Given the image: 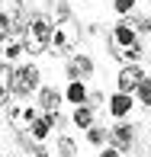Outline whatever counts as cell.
Wrapping results in <instances>:
<instances>
[{
    "label": "cell",
    "mask_w": 151,
    "mask_h": 157,
    "mask_svg": "<svg viewBox=\"0 0 151 157\" xmlns=\"http://www.w3.org/2000/svg\"><path fill=\"white\" fill-rule=\"evenodd\" d=\"M109 55L116 58L119 64H138V58L145 55V45H141L138 32H135L132 19L122 16L116 26H113V35H109Z\"/></svg>",
    "instance_id": "cell-1"
},
{
    "label": "cell",
    "mask_w": 151,
    "mask_h": 157,
    "mask_svg": "<svg viewBox=\"0 0 151 157\" xmlns=\"http://www.w3.org/2000/svg\"><path fill=\"white\" fill-rule=\"evenodd\" d=\"M77 42H81V26H77L74 16L52 19V45H48V55L71 58V55L77 52Z\"/></svg>",
    "instance_id": "cell-2"
},
{
    "label": "cell",
    "mask_w": 151,
    "mask_h": 157,
    "mask_svg": "<svg viewBox=\"0 0 151 157\" xmlns=\"http://www.w3.org/2000/svg\"><path fill=\"white\" fill-rule=\"evenodd\" d=\"M23 39H26V52L29 55H48L52 45V19L45 13H32L23 26Z\"/></svg>",
    "instance_id": "cell-3"
},
{
    "label": "cell",
    "mask_w": 151,
    "mask_h": 157,
    "mask_svg": "<svg viewBox=\"0 0 151 157\" xmlns=\"http://www.w3.org/2000/svg\"><path fill=\"white\" fill-rule=\"evenodd\" d=\"M39 67L35 64H23V67H13V96L29 99L32 93H39Z\"/></svg>",
    "instance_id": "cell-4"
},
{
    "label": "cell",
    "mask_w": 151,
    "mask_h": 157,
    "mask_svg": "<svg viewBox=\"0 0 151 157\" xmlns=\"http://www.w3.org/2000/svg\"><path fill=\"white\" fill-rule=\"evenodd\" d=\"M6 119H10V125L16 128V132H26V128L39 119V109H35L29 99H19V96H16V103L6 106Z\"/></svg>",
    "instance_id": "cell-5"
},
{
    "label": "cell",
    "mask_w": 151,
    "mask_h": 157,
    "mask_svg": "<svg viewBox=\"0 0 151 157\" xmlns=\"http://www.w3.org/2000/svg\"><path fill=\"white\" fill-rule=\"evenodd\" d=\"M0 23H3L10 32H23V26H26L23 0H0Z\"/></svg>",
    "instance_id": "cell-6"
},
{
    "label": "cell",
    "mask_w": 151,
    "mask_h": 157,
    "mask_svg": "<svg viewBox=\"0 0 151 157\" xmlns=\"http://www.w3.org/2000/svg\"><path fill=\"white\" fill-rule=\"evenodd\" d=\"M64 74H68V80H84V83H87L90 77H93V58H90V55L74 52L68 58V64H64Z\"/></svg>",
    "instance_id": "cell-7"
},
{
    "label": "cell",
    "mask_w": 151,
    "mask_h": 157,
    "mask_svg": "<svg viewBox=\"0 0 151 157\" xmlns=\"http://www.w3.org/2000/svg\"><path fill=\"white\" fill-rule=\"evenodd\" d=\"M109 144L116 147V151L125 157L129 151H132V144H135V132H132V125L129 122H116L109 128Z\"/></svg>",
    "instance_id": "cell-8"
},
{
    "label": "cell",
    "mask_w": 151,
    "mask_h": 157,
    "mask_svg": "<svg viewBox=\"0 0 151 157\" xmlns=\"http://www.w3.org/2000/svg\"><path fill=\"white\" fill-rule=\"evenodd\" d=\"M141 77H145V71H141V64H122L119 77H116V87L119 93H135L141 83Z\"/></svg>",
    "instance_id": "cell-9"
},
{
    "label": "cell",
    "mask_w": 151,
    "mask_h": 157,
    "mask_svg": "<svg viewBox=\"0 0 151 157\" xmlns=\"http://www.w3.org/2000/svg\"><path fill=\"white\" fill-rule=\"evenodd\" d=\"M61 103H64V96L58 93V90H52V87H39V109L45 112V116H61Z\"/></svg>",
    "instance_id": "cell-10"
},
{
    "label": "cell",
    "mask_w": 151,
    "mask_h": 157,
    "mask_svg": "<svg viewBox=\"0 0 151 157\" xmlns=\"http://www.w3.org/2000/svg\"><path fill=\"white\" fill-rule=\"evenodd\" d=\"M52 125H61V116H45V112H42V116L35 119V122L26 128V132H29L32 141H45L48 135H52Z\"/></svg>",
    "instance_id": "cell-11"
},
{
    "label": "cell",
    "mask_w": 151,
    "mask_h": 157,
    "mask_svg": "<svg viewBox=\"0 0 151 157\" xmlns=\"http://www.w3.org/2000/svg\"><path fill=\"white\" fill-rule=\"evenodd\" d=\"M106 103H109V112H113L116 119H125L129 112H132L135 99H132V93H119V90H116V93H113L109 99H106Z\"/></svg>",
    "instance_id": "cell-12"
},
{
    "label": "cell",
    "mask_w": 151,
    "mask_h": 157,
    "mask_svg": "<svg viewBox=\"0 0 151 157\" xmlns=\"http://www.w3.org/2000/svg\"><path fill=\"white\" fill-rule=\"evenodd\" d=\"M23 52H26V39H23V32H13L10 39L0 45V55H3V61H16Z\"/></svg>",
    "instance_id": "cell-13"
},
{
    "label": "cell",
    "mask_w": 151,
    "mask_h": 157,
    "mask_svg": "<svg viewBox=\"0 0 151 157\" xmlns=\"http://www.w3.org/2000/svg\"><path fill=\"white\" fill-rule=\"evenodd\" d=\"M13 99V67L10 64H0V106H10Z\"/></svg>",
    "instance_id": "cell-14"
},
{
    "label": "cell",
    "mask_w": 151,
    "mask_h": 157,
    "mask_svg": "<svg viewBox=\"0 0 151 157\" xmlns=\"http://www.w3.org/2000/svg\"><path fill=\"white\" fill-rule=\"evenodd\" d=\"M87 93H90V90H87V83H84V80H71L68 90H64V99L74 103V106H84V103H87Z\"/></svg>",
    "instance_id": "cell-15"
},
{
    "label": "cell",
    "mask_w": 151,
    "mask_h": 157,
    "mask_svg": "<svg viewBox=\"0 0 151 157\" xmlns=\"http://www.w3.org/2000/svg\"><path fill=\"white\" fill-rule=\"evenodd\" d=\"M87 141H90L93 147H103L106 141H109V128H103V125H97V122H93V125L87 128Z\"/></svg>",
    "instance_id": "cell-16"
},
{
    "label": "cell",
    "mask_w": 151,
    "mask_h": 157,
    "mask_svg": "<svg viewBox=\"0 0 151 157\" xmlns=\"http://www.w3.org/2000/svg\"><path fill=\"white\" fill-rule=\"evenodd\" d=\"M74 125L77 128H90L93 125V106H74Z\"/></svg>",
    "instance_id": "cell-17"
},
{
    "label": "cell",
    "mask_w": 151,
    "mask_h": 157,
    "mask_svg": "<svg viewBox=\"0 0 151 157\" xmlns=\"http://www.w3.org/2000/svg\"><path fill=\"white\" fill-rule=\"evenodd\" d=\"M58 157H77L74 138H68V135H61V138H58Z\"/></svg>",
    "instance_id": "cell-18"
},
{
    "label": "cell",
    "mask_w": 151,
    "mask_h": 157,
    "mask_svg": "<svg viewBox=\"0 0 151 157\" xmlns=\"http://www.w3.org/2000/svg\"><path fill=\"white\" fill-rule=\"evenodd\" d=\"M135 96H138L141 106H151V77H141L138 90H135Z\"/></svg>",
    "instance_id": "cell-19"
},
{
    "label": "cell",
    "mask_w": 151,
    "mask_h": 157,
    "mask_svg": "<svg viewBox=\"0 0 151 157\" xmlns=\"http://www.w3.org/2000/svg\"><path fill=\"white\" fill-rule=\"evenodd\" d=\"M129 19H132L135 32H141V35H151V13H148V16H132V13H129Z\"/></svg>",
    "instance_id": "cell-20"
},
{
    "label": "cell",
    "mask_w": 151,
    "mask_h": 157,
    "mask_svg": "<svg viewBox=\"0 0 151 157\" xmlns=\"http://www.w3.org/2000/svg\"><path fill=\"white\" fill-rule=\"evenodd\" d=\"M113 6H116L119 16H129V13L135 10V0H113Z\"/></svg>",
    "instance_id": "cell-21"
},
{
    "label": "cell",
    "mask_w": 151,
    "mask_h": 157,
    "mask_svg": "<svg viewBox=\"0 0 151 157\" xmlns=\"http://www.w3.org/2000/svg\"><path fill=\"white\" fill-rule=\"evenodd\" d=\"M106 99H103V93H97V90H93V93H87V106H93V109H97V106H103Z\"/></svg>",
    "instance_id": "cell-22"
},
{
    "label": "cell",
    "mask_w": 151,
    "mask_h": 157,
    "mask_svg": "<svg viewBox=\"0 0 151 157\" xmlns=\"http://www.w3.org/2000/svg\"><path fill=\"white\" fill-rule=\"evenodd\" d=\"M97 157H122V154H119V151H116V147H113V144H109V147H103V151H100Z\"/></svg>",
    "instance_id": "cell-23"
},
{
    "label": "cell",
    "mask_w": 151,
    "mask_h": 157,
    "mask_svg": "<svg viewBox=\"0 0 151 157\" xmlns=\"http://www.w3.org/2000/svg\"><path fill=\"white\" fill-rule=\"evenodd\" d=\"M35 157H52V154H48V151H42V147H39V151H35Z\"/></svg>",
    "instance_id": "cell-24"
},
{
    "label": "cell",
    "mask_w": 151,
    "mask_h": 157,
    "mask_svg": "<svg viewBox=\"0 0 151 157\" xmlns=\"http://www.w3.org/2000/svg\"><path fill=\"white\" fill-rule=\"evenodd\" d=\"M148 135H151V128H148Z\"/></svg>",
    "instance_id": "cell-25"
},
{
    "label": "cell",
    "mask_w": 151,
    "mask_h": 157,
    "mask_svg": "<svg viewBox=\"0 0 151 157\" xmlns=\"http://www.w3.org/2000/svg\"><path fill=\"white\" fill-rule=\"evenodd\" d=\"M0 157H3V154H0Z\"/></svg>",
    "instance_id": "cell-26"
},
{
    "label": "cell",
    "mask_w": 151,
    "mask_h": 157,
    "mask_svg": "<svg viewBox=\"0 0 151 157\" xmlns=\"http://www.w3.org/2000/svg\"><path fill=\"white\" fill-rule=\"evenodd\" d=\"M148 157H151V154H148Z\"/></svg>",
    "instance_id": "cell-27"
}]
</instances>
